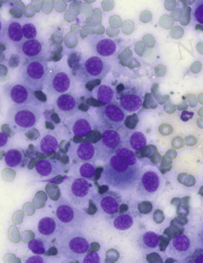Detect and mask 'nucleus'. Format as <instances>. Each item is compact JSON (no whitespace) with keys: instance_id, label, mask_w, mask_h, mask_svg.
<instances>
[{"instance_id":"23","label":"nucleus","mask_w":203,"mask_h":263,"mask_svg":"<svg viewBox=\"0 0 203 263\" xmlns=\"http://www.w3.org/2000/svg\"><path fill=\"white\" fill-rule=\"evenodd\" d=\"M64 171V166L59 161L54 159H41L35 165V172L41 177L56 176Z\"/></svg>"},{"instance_id":"38","label":"nucleus","mask_w":203,"mask_h":263,"mask_svg":"<svg viewBox=\"0 0 203 263\" xmlns=\"http://www.w3.org/2000/svg\"><path fill=\"white\" fill-rule=\"evenodd\" d=\"M154 220L157 222V224H160V222L164 220V214L161 210H156L154 214Z\"/></svg>"},{"instance_id":"30","label":"nucleus","mask_w":203,"mask_h":263,"mask_svg":"<svg viewBox=\"0 0 203 263\" xmlns=\"http://www.w3.org/2000/svg\"><path fill=\"white\" fill-rule=\"evenodd\" d=\"M49 245L50 243L41 237V238H35L33 239V241L28 242V249L35 254H45L47 253Z\"/></svg>"},{"instance_id":"4","label":"nucleus","mask_w":203,"mask_h":263,"mask_svg":"<svg viewBox=\"0 0 203 263\" xmlns=\"http://www.w3.org/2000/svg\"><path fill=\"white\" fill-rule=\"evenodd\" d=\"M59 253L68 260H78L89 251V242L83 232L75 230L66 232L58 241Z\"/></svg>"},{"instance_id":"42","label":"nucleus","mask_w":203,"mask_h":263,"mask_svg":"<svg viewBox=\"0 0 203 263\" xmlns=\"http://www.w3.org/2000/svg\"><path fill=\"white\" fill-rule=\"evenodd\" d=\"M199 127L203 128V122H202V120H199Z\"/></svg>"},{"instance_id":"37","label":"nucleus","mask_w":203,"mask_h":263,"mask_svg":"<svg viewBox=\"0 0 203 263\" xmlns=\"http://www.w3.org/2000/svg\"><path fill=\"white\" fill-rule=\"evenodd\" d=\"M83 261H84V262H99L100 260H99L98 254L93 252V253H90V254L85 256V259H84Z\"/></svg>"},{"instance_id":"39","label":"nucleus","mask_w":203,"mask_h":263,"mask_svg":"<svg viewBox=\"0 0 203 263\" xmlns=\"http://www.w3.org/2000/svg\"><path fill=\"white\" fill-rule=\"evenodd\" d=\"M34 94H35L36 99H37L38 101H41V100H42V102H45V101H47V97H45V95H44V94L39 93V90H37V91H34Z\"/></svg>"},{"instance_id":"9","label":"nucleus","mask_w":203,"mask_h":263,"mask_svg":"<svg viewBox=\"0 0 203 263\" xmlns=\"http://www.w3.org/2000/svg\"><path fill=\"white\" fill-rule=\"evenodd\" d=\"M70 202L76 207H84L89 201L92 184L84 177H70L65 185Z\"/></svg>"},{"instance_id":"14","label":"nucleus","mask_w":203,"mask_h":263,"mask_svg":"<svg viewBox=\"0 0 203 263\" xmlns=\"http://www.w3.org/2000/svg\"><path fill=\"white\" fill-rule=\"evenodd\" d=\"M144 90L139 86L124 87L118 95V104L126 112H137L144 103Z\"/></svg>"},{"instance_id":"21","label":"nucleus","mask_w":203,"mask_h":263,"mask_svg":"<svg viewBox=\"0 0 203 263\" xmlns=\"http://www.w3.org/2000/svg\"><path fill=\"white\" fill-rule=\"evenodd\" d=\"M3 40L7 43L15 45L17 48L23 42L24 34H23V25L18 21L10 20L5 23L3 26Z\"/></svg>"},{"instance_id":"24","label":"nucleus","mask_w":203,"mask_h":263,"mask_svg":"<svg viewBox=\"0 0 203 263\" xmlns=\"http://www.w3.org/2000/svg\"><path fill=\"white\" fill-rule=\"evenodd\" d=\"M160 236L154 232H145L138 237L137 243L144 253H151L159 247Z\"/></svg>"},{"instance_id":"33","label":"nucleus","mask_w":203,"mask_h":263,"mask_svg":"<svg viewBox=\"0 0 203 263\" xmlns=\"http://www.w3.org/2000/svg\"><path fill=\"white\" fill-rule=\"evenodd\" d=\"M192 18H193L197 24L203 25V2L195 3L193 10H192Z\"/></svg>"},{"instance_id":"34","label":"nucleus","mask_w":203,"mask_h":263,"mask_svg":"<svg viewBox=\"0 0 203 263\" xmlns=\"http://www.w3.org/2000/svg\"><path fill=\"white\" fill-rule=\"evenodd\" d=\"M23 34H24V39L26 40H35L37 35L36 27L31 24V23H25L23 25Z\"/></svg>"},{"instance_id":"17","label":"nucleus","mask_w":203,"mask_h":263,"mask_svg":"<svg viewBox=\"0 0 203 263\" xmlns=\"http://www.w3.org/2000/svg\"><path fill=\"white\" fill-rule=\"evenodd\" d=\"M67 127L73 136L85 137L92 133L94 121L92 117L85 112H77L75 116L68 120Z\"/></svg>"},{"instance_id":"36","label":"nucleus","mask_w":203,"mask_h":263,"mask_svg":"<svg viewBox=\"0 0 203 263\" xmlns=\"http://www.w3.org/2000/svg\"><path fill=\"white\" fill-rule=\"evenodd\" d=\"M138 210L140 214L148 215L152 210V203L149 201H143L138 204Z\"/></svg>"},{"instance_id":"8","label":"nucleus","mask_w":203,"mask_h":263,"mask_svg":"<svg viewBox=\"0 0 203 263\" xmlns=\"http://www.w3.org/2000/svg\"><path fill=\"white\" fill-rule=\"evenodd\" d=\"M96 114H97L99 125L103 129L117 130L123 127L126 121V111L117 102L97 107Z\"/></svg>"},{"instance_id":"22","label":"nucleus","mask_w":203,"mask_h":263,"mask_svg":"<svg viewBox=\"0 0 203 263\" xmlns=\"http://www.w3.org/2000/svg\"><path fill=\"white\" fill-rule=\"evenodd\" d=\"M17 52L25 60L44 58V45L38 40H25L17 47Z\"/></svg>"},{"instance_id":"29","label":"nucleus","mask_w":203,"mask_h":263,"mask_svg":"<svg viewBox=\"0 0 203 263\" xmlns=\"http://www.w3.org/2000/svg\"><path fill=\"white\" fill-rule=\"evenodd\" d=\"M24 154L18 149H9L5 154V163L10 168H17L23 164Z\"/></svg>"},{"instance_id":"41","label":"nucleus","mask_w":203,"mask_h":263,"mask_svg":"<svg viewBox=\"0 0 203 263\" xmlns=\"http://www.w3.org/2000/svg\"><path fill=\"white\" fill-rule=\"evenodd\" d=\"M31 261H38V262H43V260L41 258H31L30 260H27V262H31Z\"/></svg>"},{"instance_id":"31","label":"nucleus","mask_w":203,"mask_h":263,"mask_svg":"<svg viewBox=\"0 0 203 263\" xmlns=\"http://www.w3.org/2000/svg\"><path fill=\"white\" fill-rule=\"evenodd\" d=\"M115 155L124 158L126 161H128L129 163H131L133 165L138 164L137 156H135V154L133 153V151H131V148H129V147L124 146V145L117 148V151L115 152Z\"/></svg>"},{"instance_id":"11","label":"nucleus","mask_w":203,"mask_h":263,"mask_svg":"<svg viewBox=\"0 0 203 263\" xmlns=\"http://www.w3.org/2000/svg\"><path fill=\"white\" fill-rule=\"evenodd\" d=\"M45 86H47V91L51 95L60 96L62 94H66L71 86L70 76L62 70L61 68L53 67L49 72Z\"/></svg>"},{"instance_id":"16","label":"nucleus","mask_w":203,"mask_h":263,"mask_svg":"<svg viewBox=\"0 0 203 263\" xmlns=\"http://www.w3.org/2000/svg\"><path fill=\"white\" fill-rule=\"evenodd\" d=\"M69 157L73 163H95L97 161V152L93 142L83 141L79 144H72L69 149Z\"/></svg>"},{"instance_id":"28","label":"nucleus","mask_w":203,"mask_h":263,"mask_svg":"<svg viewBox=\"0 0 203 263\" xmlns=\"http://www.w3.org/2000/svg\"><path fill=\"white\" fill-rule=\"evenodd\" d=\"M147 145V139L143 133L140 131H133L132 134L128 136V138L124 142V146L131 148L132 151H141Z\"/></svg>"},{"instance_id":"19","label":"nucleus","mask_w":203,"mask_h":263,"mask_svg":"<svg viewBox=\"0 0 203 263\" xmlns=\"http://www.w3.org/2000/svg\"><path fill=\"white\" fill-rule=\"evenodd\" d=\"M193 250H192V242L188 235L185 234H180V235L175 236L171 244L168 247L167 253L169 256L176 259H186L189 255L192 254Z\"/></svg>"},{"instance_id":"6","label":"nucleus","mask_w":203,"mask_h":263,"mask_svg":"<svg viewBox=\"0 0 203 263\" xmlns=\"http://www.w3.org/2000/svg\"><path fill=\"white\" fill-rule=\"evenodd\" d=\"M54 214L67 228L72 230H80L87 218L86 211L68 202L65 198H60L54 202Z\"/></svg>"},{"instance_id":"3","label":"nucleus","mask_w":203,"mask_h":263,"mask_svg":"<svg viewBox=\"0 0 203 263\" xmlns=\"http://www.w3.org/2000/svg\"><path fill=\"white\" fill-rule=\"evenodd\" d=\"M41 119V112L32 105H11L7 112V121L10 127L18 133L26 134L33 129Z\"/></svg>"},{"instance_id":"12","label":"nucleus","mask_w":203,"mask_h":263,"mask_svg":"<svg viewBox=\"0 0 203 263\" xmlns=\"http://www.w3.org/2000/svg\"><path fill=\"white\" fill-rule=\"evenodd\" d=\"M37 232L38 235L49 243L54 242V239L58 242L60 237L67 232V227L56 217L55 218L54 217H44L38 221Z\"/></svg>"},{"instance_id":"20","label":"nucleus","mask_w":203,"mask_h":263,"mask_svg":"<svg viewBox=\"0 0 203 263\" xmlns=\"http://www.w3.org/2000/svg\"><path fill=\"white\" fill-rule=\"evenodd\" d=\"M55 107L62 119H69L78 112V101L70 93H66L58 96L55 101Z\"/></svg>"},{"instance_id":"7","label":"nucleus","mask_w":203,"mask_h":263,"mask_svg":"<svg viewBox=\"0 0 203 263\" xmlns=\"http://www.w3.org/2000/svg\"><path fill=\"white\" fill-rule=\"evenodd\" d=\"M111 70L109 62L100 57L94 55L85 60L83 64L78 67L76 76L77 79L83 84H88L90 82L100 81L107 76Z\"/></svg>"},{"instance_id":"18","label":"nucleus","mask_w":203,"mask_h":263,"mask_svg":"<svg viewBox=\"0 0 203 263\" xmlns=\"http://www.w3.org/2000/svg\"><path fill=\"white\" fill-rule=\"evenodd\" d=\"M87 41L90 49L99 57H112L117 53V44L111 39L102 35H90Z\"/></svg>"},{"instance_id":"32","label":"nucleus","mask_w":203,"mask_h":263,"mask_svg":"<svg viewBox=\"0 0 203 263\" xmlns=\"http://www.w3.org/2000/svg\"><path fill=\"white\" fill-rule=\"evenodd\" d=\"M95 172L96 168L93 163H84L82 164V166L79 167V174H80V176L84 177V179H86L88 181H92L94 179Z\"/></svg>"},{"instance_id":"35","label":"nucleus","mask_w":203,"mask_h":263,"mask_svg":"<svg viewBox=\"0 0 203 263\" xmlns=\"http://www.w3.org/2000/svg\"><path fill=\"white\" fill-rule=\"evenodd\" d=\"M184 261L188 262H195V263H203V247L197 248L194 250V252H192L191 255H189Z\"/></svg>"},{"instance_id":"27","label":"nucleus","mask_w":203,"mask_h":263,"mask_svg":"<svg viewBox=\"0 0 203 263\" xmlns=\"http://www.w3.org/2000/svg\"><path fill=\"white\" fill-rule=\"evenodd\" d=\"M133 216L130 213H118L113 217L112 224L117 231H127L133 226Z\"/></svg>"},{"instance_id":"40","label":"nucleus","mask_w":203,"mask_h":263,"mask_svg":"<svg viewBox=\"0 0 203 263\" xmlns=\"http://www.w3.org/2000/svg\"><path fill=\"white\" fill-rule=\"evenodd\" d=\"M199 241H200V243L202 244V247H203V228L201 230V232L199 233Z\"/></svg>"},{"instance_id":"26","label":"nucleus","mask_w":203,"mask_h":263,"mask_svg":"<svg viewBox=\"0 0 203 263\" xmlns=\"http://www.w3.org/2000/svg\"><path fill=\"white\" fill-rule=\"evenodd\" d=\"M59 147V141L58 139L55 138V136L51 135V134H47L45 136L42 137V139L38 141V151L41 152L42 154H52L54 153Z\"/></svg>"},{"instance_id":"13","label":"nucleus","mask_w":203,"mask_h":263,"mask_svg":"<svg viewBox=\"0 0 203 263\" xmlns=\"http://www.w3.org/2000/svg\"><path fill=\"white\" fill-rule=\"evenodd\" d=\"M5 93L14 104L18 105H32V106H41V101L36 99L34 91L28 89L22 84L8 85L5 88Z\"/></svg>"},{"instance_id":"2","label":"nucleus","mask_w":203,"mask_h":263,"mask_svg":"<svg viewBox=\"0 0 203 263\" xmlns=\"http://www.w3.org/2000/svg\"><path fill=\"white\" fill-rule=\"evenodd\" d=\"M50 68L44 58L26 59L19 69V81L28 89L33 91L41 90L48 81Z\"/></svg>"},{"instance_id":"15","label":"nucleus","mask_w":203,"mask_h":263,"mask_svg":"<svg viewBox=\"0 0 203 263\" xmlns=\"http://www.w3.org/2000/svg\"><path fill=\"white\" fill-rule=\"evenodd\" d=\"M93 200L98 204L106 217H114L120 213V207L122 203V198L120 194L115 191H106L102 194H93Z\"/></svg>"},{"instance_id":"10","label":"nucleus","mask_w":203,"mask_h":263,"mask_svg":"<svg viewBox=\"0 0 203 263\" xmlns=\"http://www.w3.org/2000/svg\"><path fill=\"white\" fill-rule=\"evenodd\" d=\"M164 185L163 177L155 171H147L140 176V179L135 186L138 197L148 200L155 198L160 192Z\"/></svg>"},{"instance_id":"1","label":"nucleus","mask_w":203,"mask_h":263,"mask_svg":"<svg viewBox=\"0 0 203 263\" xmlns=\"http://www.w3.org/2000/svg\"><path fill=\"white\" fill-rule=\"evenodd\" d=\"M141 174L143 171L139 164L133 165L114 154L103 167L100 180L117 190L129 191L137 186Z\"/></svg>"},{"instance_id":"25","label":"nucleus","mask_w":203,"mask_h":263,"mask_svg":"<svg viewBox=\"0 0 203 263\" xmlns=\"http://www.w3.org/2000/svg\"><path fill=\"white\" fill-rule=\"evenodd\" d=\"M93 96L100 103H104V104H110V103L115 102V90L105 84L98 85L93 90Z\"/></svg>"},{"instance_id":"5","label":"nucleus","mask_w":203,"mask_h":263,"mask_svg":"<svg viewBox=\"0 0 203 263\" xmlns=\"http://www.w3.org/2000/svg\"><path fill=\"white\" fill-rule=\"evenodd\" d=\"M129 135L123 127L117 130L104 129L100 140L95 144L97 161H109L110 157L114 155L117 148L124 145Z\"/></svg>"}]
</instances>
